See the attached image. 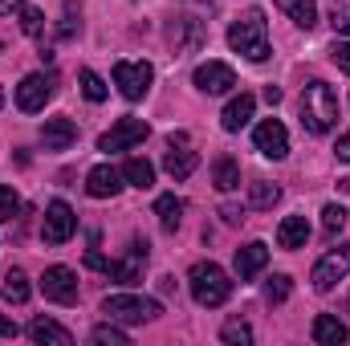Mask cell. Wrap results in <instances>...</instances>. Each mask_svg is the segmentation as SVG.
<instances>
[{
	"mask_svg": "<svg viewBox=\"0 0 350 346\" xmlns=\"http://www.w3.org/2000/svg\"><path fill=\"white\" fill-rule=\"evenodd\" d=\"M147 135H151V127H147L143 118H118V122L98 139V151H126V147L143 143Z\"/></svg>",
	"mask_w": 350,
	"mask_h": 346,
	"instance_id": "obj_8",
	"label": "cell"
},
{
	"mask_svg": "<svg viewBox=\"0 0 350 346\" xmlns=\"http://www.w3.org/2000/svg\"><path fill=\"white\" fill-rule=\"evenodd\" d=\"M253 110H257V98L253 94H237L228 106H224V114H220V122H224V131H241V127H249V118H253Z\"/></svg>",
	"mask_w": 350,
	"mask_h": 346,
	"instance_id": "obj_19",
	"label": "cell"
},
{
	"mask_svg": "<svg viewBox=\"0 0 350 346\" xmlns=\"http://www.w3.org/2000/svg\"><path fill=\"white\" fill-rule=\"evenodd\" d=\"M21 29H25L29 37H41V33H45V12L33 8V4H25V8H21Z\"/></svg>",
	"mask_w": 350,
	"mask_h": 346,
	"instance_id": "obj_31",
	"label": "cell"
},
{
	"mask_svg": "<svg viewBox=\"0 0 350 346\" xmlns=\"http://www.w3.org/2000/svg\"><path fill=\"white\" fill-rule=\"evenodd\" d=\"M41 139H45V151H66L78 143V127H74V118H45Z\"/></svg>",
	"mask_w": 350,
	"mask_h": 346,
	"instance_id": "obj_15",
	"label": "cell"
},
{
	"mask_svg": "<svg viewBox=\"0 0 350 346\" xmlns=\"http://www.w3.org/2000/svg\"><path fill=\"white\" fill-rule=\"evenodd\" d=\"M167 41H172L175 53H191V49H200V41H204V25L191 21V16H172Z\"/></svg>",
	"mask_w": 350,
	"mask_h": 346,
	"instance_id": "obj_14",
	"label": "cell"
},
{
	"mask_svg": "<svg viewBox=\"0 0 350 346\" xmlns=\"http://www.w3.org/2000/svg\"><path fill=\"white\" fill-rule=\"evenodd\" d=\"M265 102H269V106H277V102H281V90H277V86H265Z\"/></svg>",
	"mask_w": 350,
	"mask_h": 346,
	"instance_id": "obj_43",
	"label": "cell"
},
{
	"mask_svg": "<svg viewBox=\"0 0 350 346\" xmlns=\"http://www.w3.org/2000/svg\"><path fill=\"white\" fill-rule=\"evenodd\" d=\"M41 293H45L49 302H57V306H74V302H78V273L66 269V265L45 269V277H41Z\"/></svg>",
	"mask_w": 350,
	"mask_h": 346,
	"instance_id": "obj_10",
	"label": "cell"
},
{
	"mask_svg": "<svg viewBox=\"0 0 350 346\" xmlns=\"http://www.w3.org/2000/svg\"><path fill=\"white\" fill-rule=\"evenodd\" d=\"M330 57H334V66H338L342 74H350V41H334V45H330Z\"/></svg>",
	"mask_w": 350,
	"mask_h": 346,
	"instance_id": "obj_36",
	"label": "cell"
},
{
	"mask_svg": "<svg viewBox=\"0 0 350 346\" xmlns=\"http://www.w3.org/2000/svg\"><path fill=\"white\" fill-rule=\"evenodd\" d=\"M338 122V94L326 82H310L301 90V127L310 135H326Z\"/></svg>",
	"mask_w": 350,
	"mask_h": 346,
	"instance_id": "obj_2",
	"label": "cell"
},
{
	"mask_svg": "<svg viewBox=\"0 0 350 346\" xmlns=\"http://www.w3.org/2000/svg\"><path fill=\"white\" fill-rule=\"evenodd\" d=\"M122 179H126L131 187H139V191H147V187L155 183V168H151L147 159H126V168H122Z\"/></svg>",
	"mask_w": 350,
	"mask_h": 346,
	"instance_id": "obj_27",
	"label": "cell"
},
{
	"mask_svg": "<svg viewBox=\"0 0 350 346\" xmlns=\"http://www.w3.org/2000/svg\"><path fill=\"white\" fill-rule=\"evenodd\" d=\"M220 338L228 346H249L253 343V330L241 322V318H232V322H224V330H220Z\"/></svg>",
	"mask_w": 350,
	"mask_h": 346,
	"instance_id": "obj_29",
	"label": "cell"
},
{
	"mask_svg": "<svg viewBox=\"0 0 350 346\" xmlns=\"http://www.w3.org/2000/svg\"><path fill=\"white\" fill-rule=\"evenodd\" d=\"M16 4H25V0H0V12H12Z\"/></svg>",
	"mask_w": 350,
	"mask_h": 346,
	"instance_id": "obj_45",
	"label": "cell"
},
{
	"mask_svg": "<svg viewBox=\"0 0 350 346\" xmlns=\"http://www.w3.org/2000/svg\"><path fill=\"white\" fill-rule=\"evenodd\" d=\"M0 106H4V90H0Z\"/></svg>",
	"mask_w": 350,
	"mask_h": 346,
	"instance_id": "obj_46",
	"label": "cell"
},
{
	"mask_svg": "<svg viewBox=\"0 0 350 346\" xmlns=\"http://www.w3.org/2000/svg\"><path fill=\"white\" fill-rule=\"evenodd\" d=\"M196 168H200V155L187 151V147H172V151L163 155V172L172 175V179H187Z\"/></svg>",
	"mask_w": 350,
	"mask_h": 346,
	"instance_id": "obj_23",
	"label": "cell"
},
{
	"mask_svg": "<svg viewBox=\"0 0 350 346\" xmlns=\"http://www.w3.org/2000/svg\"><path fill=\"white\" fill-rule=\"evenodd\" d=\"M191 82H196L200 94H228V90L237 86V74H232V66H224V62H204Z\"/></svg>",
	"mask_w": 350,
	"mask_h": 346,
	"instance_id": "obj_12",
	"label": "cell"
},
{
	"mask_svg": "<svg viewBox=\"0 0 350 346\" xmlns=\"http://www.w3.org/2000/svg\"><path fill=\"white\" fill-rule=\"evenodd\" d=\"M187 285H191V297L200 306H208V310H216V306H224L232 297V281L216 261H196L191 273H187Z\"/></svg>",
	"mask_w": 350,
	"mask_h": 346,
	"instance_id": "obj_3",
	"label": "cell"
},
{
	"mask_svg": "<svg viewBox=\"0 0 350 346\" xmlns=\"http://www.w3.org/2000/svg\"><path fill=\"white\" fill-rule=\"evenodd\" d=\"M74 228H78V216H74V208H70L66 200H53V204L45 208V228H41L45 245H66V241L74 237Z\"/></svg>",
	"mask_w": 350,
	"mask_h": 346,
	"instance_id": "obj_9",
	"label": "cell"
},
{
	"mask_svg": "<svg viewBox=\"0 0 350 346\" xmlns=\"http://www.w3.org/2000/svg\"><path fill=\"white\" fill-rule=\"evenodd\" d=\"M330 25H334L338 33H347V37H350V12H338V8H334V16H330Z\"/></svg>",
	"mask_w": 350,
	"mask_h": 346,
	"instance_id": "obj_39",
	"label": "cell"
},
{
	"mask_svg": "<svg viewBox=\"0 0 350 346\" xmlns=\"http://www.w3.org/2000/svg\"><path fill=\"white\" fill-rule=\"evenodd\" d=\"M228 45L249 57V62H265L273 49H269V21H265L261 8H245L232 25H228Z\"/></svg>",
	"mask_w": 350,
	"mask_h": 346,
	"instance_id": "obj_1",
	"label": "cell"
},
{
	"mask_svg": "<svg viewBox=\"0 0 350 346\" xmlns=\"http://www.w3.org/2000/svg\"><path fill=\"white\" fill-rule=\"evenodd\" d=\"M265 265H269V245L253 241V245L237 249V277H241V281H253Z\"/></svg>",
	"mask_w": 350,
	"mask_h": 346,
	"instance_id": "obj_17",
	"label": "cell"
},
{
	"mask_svg": "<svg viewBox=\"0 0 350 346\" xmlns=\"http://www.w3.org/2000/svg\"><path fill=\"white\" fill-rule=\"evenodd\" d=\"M90 338H94L98 346H126V343H131L114 322H110V326H94V334H90Z\"/></svg>",
	"mask_w": 350,
	"mask_h": 346,
	"instance_id": "obj_34",
	"label": "cell"
},
{
	"mask_svg": "<svg viewBox=\"0 0 350 346\" xmlns=\"http://www.w3.org/2000/svg\"><path fill=\"white\" fill-rule=\"evenodd\" d=\"M155 216H159V228L163 232H175L179 220H183V200L179 196H159L155 200Z\"/></svg>",
	"mask_w": 350,
	"mask_h": 346,
	"instance_id": "obj_25",
	"label": "cell"
},
{
	"mask_svg": "<svg viewBox=\"0 0 350 346\" xmlns=\"http://www.w3.org/2000/svg\"><path fill=\"white\" fill-rule=\"evenodd\" d=\"M16 216H21V196H16L12 187H0V220L12 224Z\"/></svg>",
	"mask_w": 350,
	"mask_h": 346,
	"instance_id": "obj_32",
	"label": "cell"
},
{
	"mask_svg": "<svg viewBox=\"0 0 350 346\" xmlns=\"http://www.w3.org/2000/svg\"><path fill=\"white\" fill-rule=\"evenodd\" d=\"M212 183H216V191H237L241 187V168L224 155V159H216V168H212Z\"/></svg>",
	"mask_w": 350,
	"mask_h": 346,
	"instance_id": "obj_26",
	"label": "cell"
},
{
	"mask_svg": "<svg viewBox=\"0 0 350 346\" xmlns=\"http://www.w3.org/2000/svg\"><path fill=\"white\" fill-rule=\"evenodd\" d=\"M0 293H4V302H8V306H25L33 289H29V277H25L21 269H8V273H4V285H0Z\"/></svg>",
	"mask_w": 350,
	"mask_h": 346,
	"instance_id": "obj_24",
	"label": "cell"
},
{
	"mask_svg": "<svg viewBox=\"0 0 350 346\" xmlns=\"http://www.w3.org/2000/svg\"><path fill=\"white\" fill-rule=\"evenodd\" d=\"M334 155H338L342 163H350V135H338V143H334Z\"/></svg>",
	"mask_w": 350,
	"mask_h": 346,
	"instance_id": "obj_40",
	"label": "cell"
},
{
	"mask_svg": "<svg viewBox=\"0 0 350 346\" xmlns=\"http://www.w3.org/2000/svg\"><path fill=\"white\" fill-rule=\"evenodd\" d=\"M86 265H90V269H102V273H106V265H110V261H102L98 253H86Z\"/></svg>",
	"mask_w": 350,
	"mask_h": 346,
	"instance_id": "obj_42",
	"label": "cell"
},
{
	"mask_svg": "<svg viewBox=\"0 0 350 346\" xmlns=\"http://www.w3.org/2000/svg\"><path fill=\"white\" fill-rule=\"evenodd\" d=\"M151 78H155V70L147 62H114V86L126 102H139L151 90Z\"/></svg>",
	"mask_w": 350,
	"mask_h": 346,
	"instance_id": "obj_5",
	"label": "cell"
},
{
	"mask_svg": "<svg viewBox=\"0 0 350 346\" xmlns=\"http://www.w3.org/2000/svg\"><path fill=\"white\" fill-rule=\"evenodd\" d=\"M151 257V249H147V241H131V249H126V257L122 261H110L106 265V277L110 281H118V285H139L143 281V265Z\"/></svg>",
	"mask_w": 350,
	"mask_h": 346,
	"instance_id": "obj_7",
	"label": "cell"
},
{
	"mask_svg": "<svg viewBox=\"0 0 350 346\" xmlns=\"http://www.w3.org/2000/svg\"><path fill=\"white\" fill-rule=\"evenodd\" d=\"M306 241H310V224H306V216H285L281 228H277V245H281V249H301Z\"/></svg>",
	"mask_w": 350,
	"mask_h": 346,
	"instance_id": "obj_20",
	"label": "cell"
},
{
	"mask_svg": "<svg viewBox=\"0 0 350 346\" xmlns=\"http://www.w3.org/2000/svg\"><path fill=\"white\" fill-rule=\"evenodd\" d=\"M253 143H257V151L265 159H285L289 155V135H285V127L277 118H265L257 127V135H253Z\"/></svg>",
	"mask_w": 350,
	"mask_h": 346,
	"instance_id": "obj_13",
	"label": "cell"
},
{
	"mask_svg": "<svg viewBox=\"0 0 350 346\" xmlns=\"http://www.w3.org/2000/svg\"><path fill=\"white\" fill-rule=\"evenodd\" d=\"M74 21H78V12H74V0H66V21H62V37H74V29H78Z\"/></svg>",
	"mask_w": 350,
	"mask_h": 346,
	"instance_id": "obj_37",
	"label": "cell"
},
{
	"mask_svg": "<svg viewBox=\"0 0 350 346\" xmlns=\"http://www.w3.org/2000/svg\"><path fill=\"white\" fill-rule=\"evenodd\" d=\"M220 216H224V224H241V220H245V212H241V208H232V204H224V208H220Z\"/></svg>",
	"mask_w": 350,
	"mask_h": 346,
	"instance_id": "obj_38",
	"label": "cell"
},
{
	"mask_svg": "<svg viewBox=\"0 0 350 346\" xmlns=\"http://www.w3.org/2000/svg\"><path fill=\"white\" fill-rule=\"evenodd\" d=\"M342 224H347V208H342V204H326V208H322V228L334 237Z\"/></svg>",
	"mask_w": 350,
	"mask_h": 346,
	"instance_id": "obj_35",
	"label": "cell"
},
{
	"mask_svg": "<svg viewBox=\"0 0 350 346\" xmlns=\"http://www.w3.org/2000/svg\"><path fill=\"white\" fill-rule=\"evenodd\" d=\"M167 147H187V135H183V131H179V135H172V139H167Z\"/></svg>",
	"mask_w": 350,
	"mask_h": 346,
	"instance_id": "obj_44",
	"label": "cell"
},
{
	"mask_svg": "<svg viewBox=\"0 0 350 346\" xmlns=\"http://www.w3.org/2000/svg\"><path fill=\"white\" fill-rule=\"evenodd\" d=\"M86 191L94 196V200H110V196H118V191H122V172H114L110 163H98V168L86 175Z\"/></svg>",
	"mask_w": 350,
	"mask_h": 346,
	"instance_id": "obj_16",
	"label": "cell"
},
{
	"mask_svg": "<svg viewBox=\"0 0 350 346\" xmlns=\"http://www.w3.org/2000/svg\"><path fill=\"white\" fill-rule=\"evenodd\" d=\"M49 98H53V78H49V74H29V78H21V86H16V106H21L25 114L45 110Z\"/></svg>",
	"mask_w": 350,
	"mask_h": 346,
	"instance_id": "obj_11",
	"label": "cell"
},
{
	"mask_svg": "<svg viewBox=\"0 0 350 346\" xmlns=\"http://www.w3.org/2000/svg\"><path fill=\"white\" fill-rule=\"evenodd\" d=\"M297 29H314L318 25V4L314 0H273Z\"/></svg>",
	"mask_w": 350,
	"mask_h": 346,
	"instance_id": "obj_22",
	"label": "cell"
},
{
	"mask_svg": "<svg viewBox=\"0 0 350 346\" xmlns=\"http://www.w3.org/2000/svg\"><path fill=\"white\" fill-rule=\"evenodd\" d=\"M29 338L37 346H70L74 343V334H70L66 326H57L53 318H33V322H29Z\"/></svg>",
	"mask_w": 350,
	"mask_h": 346,
	"instance_id": "obj_18",
	"label": "cell"
},
{
	"mask_svg": "<svg viewBox=\"0 0 350 346\" xmlns=\"http://www.w3.org/2000/svg\"><path fill=\"white\" fill-rule=\"evenodd\" d=\"M314 343L318 346H342L347 343V326L334 314H318L314 318Z\"/></svg>",
	"mask_w": 350,
	"mask_h": 346,
	"instance_id": "obj_21",
	"label": "cell"
},
{
	"mask_svg": "<svg viewBox=\"0 0 350 346\" xmlns=\"http://www.w3.org/2000/svg\"><path fill=\"white\" fill-rule=\"evenodd\" d=\"M277 200H281V187H277V183H265V179L249 183V204H253V208H273Z\"/></svg>",
	"mask_w": 350,
	"mask_h": 346,
	"instance_id": "obj_28",
	"label": "cell"
},
{
	"mask_svg": "<svg viewBox=\"0 0 350 346\" xmlns=\"http://www.w3.org/2000/svg\"><path fill=\"white\" fill-rule=\"evenodd\" d=\"M102 314H106L110 322L135 326V322H155V318L163 314V306H159L155 297H139V293H110V297L102 302Z\"/></svg>",
	"mask_w": 350,
	"mask_h": 346,
	"instance_id": "obj_4",
	"label": "cell"
},
{
	"mask_svg": "<svg viewBox=\"0 0 350 346\" xmlns=\"http://www.w3.org/2000/svg\"><path fill=\"white\" fill-rule=\"evenodd\" d=\"M347 273H350V245H338V249H330L326 257L314 265L310 281H314V289H318V293H330Z\"/></svg>",
	"mask_w": 350,
	"mask_h": 346,
	"instance_id": "obj_6",
	"label": "cell"
},
{
	"mask_svg": "<svg viewBox=\"0 0 350 346\" xmlns=\"http://www.w3.org/2000/svg\"><path fill=\"white\" fill-rule=\"evenodd\" d=\"M78 78H82V94H86L90 102H102V98L110 94V90H106V82H102V78H98L94 70H82Z\"/></svg>",
	"mask_w": 350,
	"mask_h": 346,
	"instance_id": "obj_33",
	"label": "cell"
},
{
	"mask_svg": "<svg viewBox=\"0 0 350 346\" xmlns=\"http://www.w3.org/2000/svg\"><path fill=\"white\" fill-rule=\"evenodd\" d=\"M0 334H4V338H16V322H8V318H0Z\"/></svg>",
	"mask_w": 350,
	"mask_h": 346,
	"instance_id": "obj_41",
	"label": "cell"
},
{
	"mask_svg": "<svg viewBox=\"0 0 350 346\" xmlns=\"http://www.w3.org/2000/svg\"><path fill=\"white\" fill-rule=\"evenodd\" d=\"M289 293H293V281H289L285 273H277V277H273V281L265 285V302H269V306H281V302H285Z\"/></svg>",
	"mask_w": 350,
	"mask_h": 346,
	"instance_id": "obj_30",
	"label": "cell"
}]
</instances>
